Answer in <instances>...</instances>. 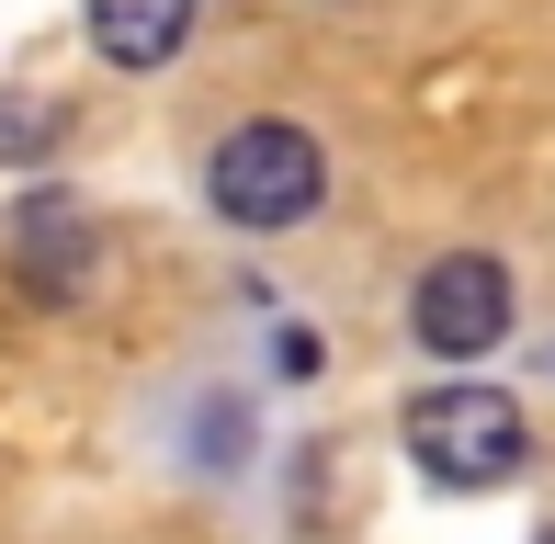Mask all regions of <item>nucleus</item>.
<instances>
[{
	"label": "nucleus",
	"mask_w": 555,
	"mask_h": 544,
	"mask_svg": "<svg viewBox=\"0 0 555 544\" xmlns=\"http://www.w3.org/2000/svg\"><path fill=\"white\" fill-rule=\"evenodd\" d=\"M409 454H420L431 488H499V477L533 465V431H521V409L499 386H431L409 409Z\"/></svg>",
	"instance_id": "1"
},
{
	"label": "nucleus",
	"mask_w": 555,
	"mask_h": 544,
	"mask_svg": "<svg viewBox=\"0 0 555 544\" xmlns=\"http://www.w3.org/2000/svg\"><path fill=\"white\" fill-rule=\"evenodd\" d=\"M205 182H216V216H238V228H295V216H318L330 159H318L307 126H238Z\"/></svg>",
	"instance_id": "2"
},
{
	"label": "nucleus",
	"mask_w": 555,
	"mask_h": 544,
	"mask_svg": "<svg viewBox=\"0 0 555 544\" xmlns=\"http://www.w3.org/2000/svg\"><path fill=\"white\" fill-rule=\"evenodd\" d=\"M409 329L431 340L442 363H476L499 329H511V272H499L488 250H453L420 272V295H409Z\"/></svg>",
	"instance_id": "3"
},
{
	"label": "nucleus",
	"mask_w": 555,
	"mask_h": 544,
	"mask_svg": "<svg viewBox=\"0 0 555 544\" xmlns=\"http://www.w3.org/2000/svg\"><path fill=\"white\" fill-rule=\"evenodd\" d=\"M91 35H103L114 68H159V57H182L193 0H91Z\"/></svg>",
	"instance_id": "4"
},
{
	"label": "nucleus",
	"mask_w": 555,
	"mask_h": 544,
	"mask_svg": "<svg viewBox=\"0 0 555 544\" xmlns=\"http://www.w3.org/2000/svg\"><path fill=\"white\" fill-rule=\"evenodd\" d=\"M80 261H91V228L68 205H23V272H35V295H80Z\"/></svg>",
	"instance_id": "5"
},
{
	"label": "nucleus",
	"mask_w": 555,
	"mask_h": 544,
	"mask_svg": "<svg viewBox=\"0 0 555 544\" xmlns=\"http://www.w3.org/2000/svg\"><path fill=\"white\" fill-rule=\"evenodd\" d=\"M46 137H57V103H0V159H23Z\"/></svg>",
	"instance_id": "6"
},
{
	"label": "nucleus",
	"mask_w": 555,
	"mask_h": 544,
	"mask_svg": "<svg viewBox=\"0 0 555 544\" xmlns=\"http://www.w3.org/2000/svg\"><path fill=\"white\" fill-rule=\"evenodd\" d=\"M533 544H555V522H544V533H533Z\"/></svg>",
	"instance_id": "7"
}]
</instances>
